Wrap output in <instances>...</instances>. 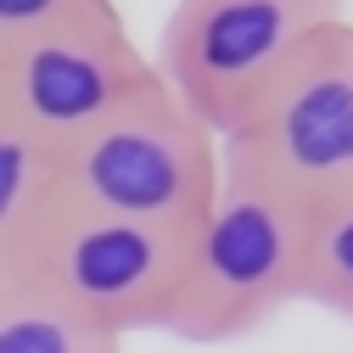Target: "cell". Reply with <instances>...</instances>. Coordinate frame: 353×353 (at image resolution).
Returning a JSON list of instances; mask_svg holds the SVG:
<instances>
[{"label": "cell", "mask_w": 353, "mask_h": 353, "mask_svg": "<svg viewBox=\"0 0 353 353\" xmlns=\"http://www.w3.org/2000/svg\"><path fill=\"white\" fill-rule=\"evenodd\" d=\"M185 252L191 230L57 202L23 270L46 292H57L73 314L123 342L135 331H168L174 297L185 281Z\"/></svg>", "instance_id": "5b68a950"}, {"label": "cell", "mask_w": 353, "mask_h": 353, "mask_svg": "<svg viewBox=\"0 0 353 353\" xmlns=\"http://www.w3.org/2000/svg\"><path fill=\"white\" fill-rule=\"evenodd\" d=\"M219 163L303 213L353 196V17L320 28L263 84L241 123L219 135Z\"/></svg>", "instance_id": "3957f363"}, {"label": "cell", "mask_w": 353, "mask_h": 353, "mask_svg": "<svg viewBox=\"0 0 353 353\" xmlns=\"http://www.w3.org/2000/svg\"><path fill=\"white\" fill-rule=\"evenodd\" d=\"M347 0H174L157 39V79L196 123L230 135L241 112Z\"/></svg>", "instance_id": "277c9868"}, {"label": "cell", "mask_w": 353, "mask_h": 353, "mask_svg": "<svg viewBox=\"0 0 353 353\" xmlns=\"http://www.w3.org/2000/svg\"><path fill=\"white\" fill-rule=\"evenodd\" d=\"M152 84L157 68L123 23L57 28L0 51V112L17 118L51 152L79 141Z\"/></svg>", "instance_id": "8992f818"}, {"label": "cell", "mask_w": 353, "mask_h": 353, "mask_svg": "<svg viewBox=\"0 0 353 353\" xmlns=\"http://www.w3.org/2000/svg\"><path fill=\"white\" fill-rule=\"evenodd\" d=\"M84 23H123L118 0H0V51L34 34L84 28Z\"/></svg>", "instance_id": "30bf717a"}, {"label": "cell", "mask_w": 353, "mask_h": 353, "mask_svg": "<svg viewBox=\"0 0 353 353\" xmlns=\"http://www.w3.org/2000/svg\"><path fill=\"white\" fill-rule=\"evenodd\" d=\"M308 219L297 202L263 180L219 163V191L191 230L185 281L168 314V336L196 347H225L263 331L303 286Z\"/></svg>", "instance_id": "6da1fadb"}, {"label": "cell", "mask_w": 353, "mask_h": 353, "mask_svg": "<svg viewBox=\"0 0 353 353\" xmlns=\"http://www.w3.org/2000/svg\"><path fill=\"white\" fill-rule=\"evenodd\" d=\"M303 303H320L325 314L353 325V196L331 202L308 219V252H303Z\"/></svg>", "instance_id": "9c48e42d"}, {"label": "cell", "mask_w": 353, "mask_h": 353, "mask_svg": "<svg viewBox=\"0 0 353 353\" xmlns=\"http://www.w3.org/2000/svg\"><path fill=\"white\" fill-rule=\"evenodd\" d=\"M0 353H123V342L17 270L0 275Z\"/></svg>", "instance_id": "ba28073f"}, {"label": "cell", "mask_w": 353, "mask_h": 353, "mask_svg": "<svg viewBox=\"0 0 353 353\" xmlns=\"http://www.w3.org/2000/svg\"><path fill=\"white\" fill-rule=\"evenodd\" d=\"M219 191V135L157 79L57 152V202L196 230Z\"/></svg>", "instance_id": "7a4b0ae2"}, {"label": "cell", "mask_w": 353, "mask_h": 353, "mask_svg": "<svg viewBox=\"0 0 353 353\" xmlns=\"http://www.w3.org/2000/svg\"><path fill=\"white\" fill-rule=\"evenodd\" d=\"M57 208V152L0 112V275H17Z\"/></svg>", "instance_id": "52a82bcc"}]
</instances>
